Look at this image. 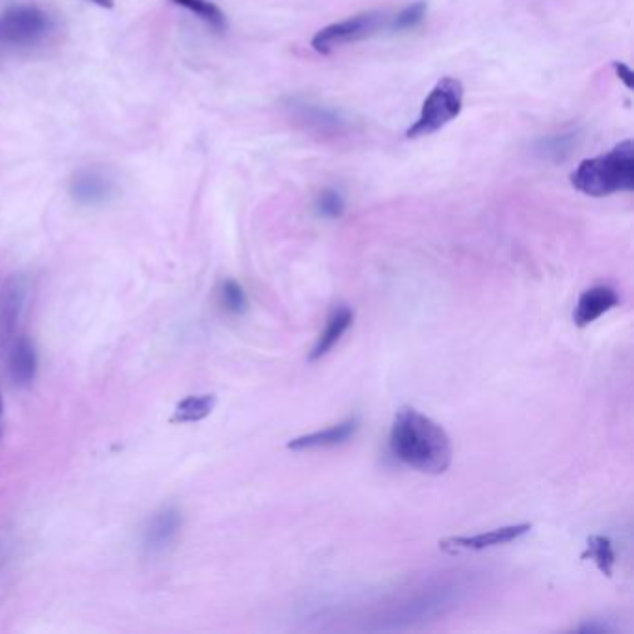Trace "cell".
I'll return each mask as SVG.
<instances>
[{
  "label": "cell",
  "instance_id": "e0dca14e",
  "mask_svg": "<svg viewBox=\"0 0 634 634\" xmlns=\"http://www.w3.org/2000/svg\"><path fill=\"white\" fill-rule=\"evenodd\" d=\"M220 304L231 315H242L248 309L246 292L235 279H225L220 285Z\"/></svg>",
  "mask_w": 634,
  "mask_h": 634
},
{
  "label": "cell",
  "instance_id": "ac0fdd59",
  "mask_svg": "<svg viewBox=\"0 0 634 634\" xmlns=\"http://www.w3.org/2000/svg\"><path fill=\"white\" fill-rule=\"evenodd\" d=\"M426 10H428V6H426L424 0L413 2L393 19L391 28H395V30H410V28L417 27L419 23H423Z\"/></svg>",
  "mask_w": 634,
  "mask_h": 634
},
{
  "label": "cell",
  "instance_id": "4fadbf2b",
  "mask_svg": "<svg viewBox=\"0 0 634 634\" xmlns=\"http://www.w3.org/2000/svg\"><path fill=\"white\" fill-rule=\"evenodd\" d=\"M36 370H38V357H36L34 344L30 343L25 335L15 337L12 352H10V376L14 384L19 387L32 384L36 378Z\"/></svg>",
  "mask_w": 634,
  "mask_h": 634
},
{
  "label": "cell",
  "instance_id": "3957f363",
  "mask_svg": "<svg viewBox=\"0 0 634 634\" xmlns=\"http://www.w3.org/2000/svg\"><path fill=\"white\" fill-rule=\"evenodd\" d=\"M463 106V84L458 79H441L426 97L421 116L408 129V138L430 136L460 116Z\"/></svg>",
  "mask_w": 634,
  "mask_h": 634
},
{
  "label": "cell",
  "instance_id": "7c38bea8",
  "mask_svg": "<svg viewBox=\"0 0 634 634\" xmlns=\"http://www.w3.org/2000/svg\"><path fill=\"white\" fill-rule=\"evenodd\" d=\"M352 322H354V311L348 305H337L331 311L326 330L320 333L317 344L313 346V350L309 354V359L317 361L320 357L326 356L331 348L341 341L344 333L350 330Z\"/></svg>",
  "mask_w": 634,
  "mask_h": 634
},
{
  "label": "cell",
  "instance_id": "9c48e42d",
  "mask_svg": "<svg viewBox=\"0 0 634 634\" xmlns=\"http://www.w3.org/2000/svg\"><path fill=\"white\" fill-rule=\"evenodd\" d=\"M620 305V296L608 285H595L592 289L582 292L573 313V320L579 328H586L594 324L597 318L603 317L608 311Z\"/></svg>",
  "mask_w": 634,
  "mask_h": 634
},
{
  "label": "cell",
  "instance_id": "44dd1931",
  "mask_svg": "<svg viewBox=\"0 0 634 634\" xmlns=\"http://www.w3.org/2000/svg\"><path fill=\"white\" fill-rule=\"evenodd\" d=\"M93 4H97V6H101V8H114V0H90Z\"/></svg>",
  "mask_w": 634,
  "mask_h": 634
},
{
  "label": "cell",
  "instance_id": "8fae6325",
  "mask_svg": "<svg viewBox=\"0 0 634 634\" xmlns=\"http://www.w3.org/2000/svg\"><path fill=\"white\" fill-rule=\"evenodd\" d=\"M359 430V419L350 417L343 423L330 426L326 430L313 432L307 436L296 437L287 443V449L291 450H309V449H328V447H337L343 445L348 439L356 436Z\"/></svg>",
  "mask_w": 634,
  "mask_h": 634
},
{
  "label": "cell",
  "instance_id": "8992f818",
  "mask_svg": "<svg viewBox=\"0 0 634 634\" xmlns=\"http://www.w3.org/2000/svg\"><path fill=\"white\" fill-rule=\"evenodd\" d=\"M116 179L112 173L99 168V166H88L82 168L73 175L69 181V194L79 205L84 207H101L116 196Z\"/></svg>",
  "mask_w": 634,
  "mask_h": 634
},
{
  "label": "cell",
  "instance_id": "7402d4cb",
  "mask_svg": "<svg viewBox=\"0 0 634 634\" xmlns=\"http://www.w3.org/2000/svg\"><path fill=\"white\" fill-rule=\"evenodd\" d=\"M2 411H4V404H2V395H0V436H2Z\"/></svg>",
  "mask_w": 634,
  "mask_h": 634
},
{
  "label": "cell",
  "instance_id": "2e32d148",
  "mask_svg": "<svg viewBox=\"0 0 634 634\" xmlns=\"http://www.w3.org/2000/svg\"><path fill=\"white\" fill-rule=\"evenodd\" d=\"M177 6L185 8L188 12L198 15L205 23H209L216 30H224L227 27L225 15L211 0H172Z\"/></svg>",
  "mask_w": 634,
  "mask_h": 634
},
{
  "label": "cell",
  "instance_id": "7a4b0ae2",
  "mask_svg": "<svg viewBox=\"0 0 634 634\" xmlns=\"http://www.w3.org/2000/svg\"><path fill=\"white\" fill-rule=\"evenodd\" d=\"M571 185L592 198H605L616 192H631L634 188V144L631 140L599 155L582 160L571 173Z\"/></svg>",
  "mask_w": 634,
  "mask_h": 634
},
{
  "label": "cell",
  "instance_id": "277c9868",
  "mask_svg": "<svg viewBox=\"0 0 634 634\" xmlns=\"http://www.w3.org/2000/svg\"><path fill=\"white\" fill-rule=\"evenodd\" d=\"M53 30V19L40 8L19 4L8 8L0 19V38L19 49L36 47Z\"/></svg>",
  "mask_w": 634,
  "mask_h": 634
},
{
  "label": "cell",
  "instance_id": "52a82bcc",
  "mask_svg": "<svg viewBox=\"0 0 634 634\" xmlns=\"http://www.w3.org/2000/svg\"><path fill=\"white\" fill-rule=\"evenodd\" d=\"M532 530L530 523H519V525H510V527H501V529L489 530L482 532L476 536H460V538H447L443 542H439L441 551L445 553H462V551H484L491 549L497 545H506V543L516 542L521 536L529 534Z\"/></svg>",
  "mask_w": 634,
  "mask_h": 634
},
{
  "label": "cell",
  "instance_id": "ba28073f",
  "mask_svg": "<svg viewBox=\"0 0 634 634\" xmlns=\"http://www.w3.org/2000/svg\"><path fill=\"white\" fill-rule=\"evenodd\" d=\"M28 281L21 276L10 279L0 292V335L10 339L21 320L28 300Z\"/></svg>",
  "mask_w": 634,
  "mask_h": 634
},
{
  "label": "cell",
  "instance_id": "30bf717a",
  "mask_svg": "<svg viewBox=\"0 0 634 634\" xmlns=\"http://www.w3.org/2000/svg\"><path fill=\"white\" fill-rule=\"evenodd\" d=\"M183 525V516L177 508H164L149 519L144 530V547L149 553H160L177 538Z\"/></svg>",
  "mask_w": 634,
  "mask_h": 634
},
{
  "label": "cell",
  "instance_id": "ffe728a7",
  "mask_svg": "<svg viewBox=\"0 0 634 634\" xmlns=\"http://www.w3.org/2000/svg\"><path fill=\"white\" fill-rule=\"evenodd\" d=\"M614 67H616V71H618L620 79L623 80V84L631 90V88H633V71H631V67L621 64V62H616Z\"/></svg>",
  "mask_w": 634,
  "mask_h": 634
},
{
  "label": "cell",
  "instance_id": "5b68a950",
  "mask_svg": "<svg viewBox=\"0 0 634 634\" xmlns=\"http://www.w3.org/2000/svg\"><path fill=\"white\" fill-rule=\"evenodd\" d=\"M387 17L382 12H365V14L348 17L339 23H333L330 27L322 28L311 40V47L317 53L328 54L354 41L365 40L374 36L380 28L385 27Z\"/></svg>",
  "mask_w": 634,
  "mask_h": 634
},
{
  "label": "cell",
  "instance_id": "d6986e66",
  "mask_svg": "<svg viewBox=\"0 0 634 634\" xmlns=\"http://www.w3.org/2000/svg\"><path fill=\"white\" fill-rule=\"evenodd\" d=\"M315 209H317L320 216L324 218H339L343 216L344 212V199L337 190H324L317 198L315 203Z\"/></svg>",
  "mask_w": 634,
  "mask_h": 634
},
{
  "label": "cell",
  "instance_id": "6da1fadb",
  "mask_svg": "<svg viewBox=\"0 0 634 634\" xmlns=\"http://www.w3.org/2000/svg\"><path fill=\"white\" fill-rule=\"evenodd\" d=\"M393 456L426 475L445 473L452 462L447 432L430 417L413 408H400L389 434Z\"/></svg>",
  "mask_w": 634,
  "mask_h": 634
},
{
  "label": "cell",
  "instance_id": "5bb4252c",
  "mask_svg": "<svg viewBox=\"0 0 634 634\" xmlns=\"http://www.w3.org/2000/svg\"><path fill=\"white\" fill-rule=\"evenodd\" d=\"M218 404L216 395H190L183 398L173 410V423H199L211 415Z\"/></svg>",
  "mask_w": 634,
  "mask_h": 634
},
{
  "label": "cell",
  "instance_id": "9a60e30c",
  "mask_svg": "<svg viewBox=\"0 0 634 634\" xmlns=\"http://www.w3.org/2000/svg\"><path fill=\"white\" fill-rule=\"evenodd\" d=\"M581 558L582 560H594L595 566L605 577L608 579L612 577L614 564H616V553H614L612 542L607 536H590Z\"/></svg>",
  "mask_w": 634,
  "mask_h": 634
}]
</instances>
